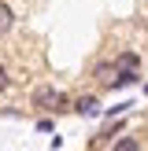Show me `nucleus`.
<instances>
[{
	"label": "nucleus",
	"mask_w": 148,
	"mask_h": 151,
	"mask_svg": "<svg viewBox=\"0 0 148 151\" xmlns=\"http://www.w3.org/2000/svg\"><path fill=\"white\" fill-rule=\"evenodd\" d=\"M33 107H41V111H70V103H67V96L59 88L41 85V88H33Z\"/></svg>",
	"instance_id": "1"
},
{
	"label": "nucleus",
	"mask_w": 148,
	"mask_h": 151,
	"mask_svg": "<svg viewBox=\"0 0 148 151\" xmlns=\"http://www.w3.org/2000/svg\"><path fill=\"white\" fill-rule=\"evenodd\" d=\"M115 70H141V55H137V52H118Z\"/></svg>",
	"instance_id": "2"
},
{
	"label": "nucleus",
	"mask_w": 148,
	"mask_h": 151,
	"mask_svg": "<svg viewBox=\"0 0 148 151\" xmlns=\"http://www.w3.org/2000/svg\"><path fill=\"white\" fill-rule=\"evenodd\" d=\"M11 26H15V11H11V4H4V0H0V37L11 33Z\"/></svg>",
	"instance_id": "3"
},
{
	"label": "nucleus",
	"mask_w": 148,
	"mask_h": 151,
	"mask_svg": "<svg viewBox=\"0 0 148 151\" xmlns=\"http://www.w3.org/2000/svg\"><path fill=\"white\" fill-rule=\"evenodd\" d=\"M141 81V74L137 70H118L115 74V81H111V88H126V85H137Z\"/></svg>",
	"instance_id": "4"
},
{
	"label": "nucleus",
	"mask_w": 148,
	"mask_h": 151,
	"mask_svg": "<svg viewBox=\"0 0 148 151\" xmlns=\"http://www.w3.org/2000/svg\"><path fill=\"white\" fill-rule=\"evenodd\" d=\"M96 107H100L96 96H81V100H74V111H78V114H96Z\"/></svg>",
	"instance_id": "5"
},
{
	"label": "nucleus",
	"mask_w": 148,
	"mask_h": 151,
	"mask_svg": "<svg viewBox=\"0 0 148 151\" xmlns=\"http://www.w3.org/2000/svg\"><path fill=\"white\" fill-rule=\"evenodd\" d=\"M7 88H11V74H7V66L0 63V96H4Z\"/></svg>",
	"instance_id": "6"
},
{
	"label": "nucleus",
	"mask_w": 148,
	"mask_h": 151,
	"mask_svg": "<svg viewBox=\"0 0 148 151\" xmlns=\"http://www.w3.org/2000/svg\"><path fill=\"white\" fill-rule=\"evenodd\" d=\"M141 144H137V140H118V144H115V151H137Z\"/></svg>",
	"instance_id": "7"
},
{
	"label": "nucleus",
	"mask_w": 148,
	"mask_h": 151,
	"mask_svg": "<svg viewBox=\"0 0 148 151\" xmlns=\"http://www.w3.org/2000/svg\"><path fill=\"white\" fill-rule=\"evenodd\" d=\"M37 129H41V133H52V118H37Z\"/></svg>",
	"instance_id": "8"
}]
</instances>
